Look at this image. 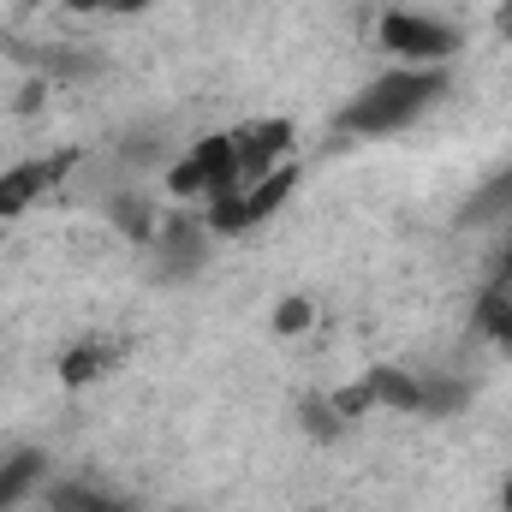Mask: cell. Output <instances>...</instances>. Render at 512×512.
<instances>
[{"label":"cell","mask_w":512,"mask_h":512,"mask_svg":"<svg viewBox=\"0 0 512 512\" xmlns=\"http://www.w3.org/2000/svg\"><path fill=\"white\" fill-rule=\"evenodd\" d=\"M441 90H447V72L441 66H387L382 78H370L340 108V131L346 137H387V131L411 126Z\"/></svg>","instance_id":"6da1fadb"},{"label":"cell","mask_w":512,"mask_h":512,"mask_svg":"<svg viewBox=\"0 0 512 512\" xmlns=\"http://www.w3.org/2000/svg\"><path fill=\"white\" fill-rule=\"evenodd\" d=\"M221 191H245L233 137H203L167 167V197H221Z\"/></svg>","instance_id":"7a4b0ae2"},{"label":"cell","mask_w":512,"mask_h":512,"mask_svg":"<svg viewBox=\"0 0 512 512\" xmlns=\"http://www.w3.org/2000/svg\"><path fill=\"white\" fill-rule=\"evenodd\" d=\"M382 48L399 54L405 66H435L459 48V30H447L441 18H423V12H382Z\"/></svg>","instance_id":"3957f363"},{"label":"cell","mask_w":512,"mask_h":512,"mask_svg":"<svg viewBox=\"0 0 512 512\" xmlns=\"http://www.w3.org/2000/svg\"><path fill=\"white\" fill-rule=\"evenodd\" d=\"M209 227H203V215H167L161 227H155V251H161V280H185V274H197L203 268V256H209Z\"/></svg>","instance_id":"277c9868"},{"label":"cell","mask_w":512,"mask_h":512,"mask_svg":"<svg viewBox=\"0 0 512 512\" xmlns=\"http://www.w3.org/2000/svg\"><path fill=\"white\" fill-rule=\"evenodd\" d=\"M72 161H78V155L66 149V155H42V161H18V167H6V173H0V227L18 221V215L54 185V179H66Z\"/></svg>","instance_id":"5b68a950"},{"label":"cell","mask_w":512,"mask_h":512,"mask_svg":"<svg viewBox=\"0 0 512 512\" xmlns=\"http://www.w3.org/2000/svg\"><path fill=\"white\" fill-rule=\"evenodd\" d=\"M233 143H239V185H256L262 173H274V167L286 161L292 126H286V120H262V126L233 131Z\"/></svg>","instance_id":"8992f818"},{"label":"cell","mask_w":512,"mask_h":512,"mask_svg":"<svg viewBox=\"0 0 512 512\" xmlns=\"http://www.w3.org/2000/svg\"><path fill=\"white\" fill-rule=\"evenodd\" d=\"M114 358H120V346H108V340H78V346L60 352V382L66 387L102 382V376L114 370Z\"/></svg>","instance_id":"52a82bcc"},{"label":"cell","mask_w":512,"mask_h":512,"mask_svg":"<svg viewBox=\"0 0 512 512\" xmlns=\"http://www.w3.org/2000/svg\"><path fill=\"white\" fill-rule=\"evenodd\" d=\"M42 471H48V459L36 453V447H18V453H6L0 459V512H12L36 483H42Z\"/></svg>","instance_id":"ba28073f"},{"label":"cell","mask_w":512,"mask_h":512,"mask_svg":"<svg viewBox=\"0 0 512 512\" xmlns=\"http://www.w3.org/2000/svg\"><path fill=\"white\" fill-rule=\"evenodd\" d=\"M292 185H298V167L292 161H280L274 173H262L256 185H245V209H251V227H262L286 197H292Z\"/></svg>","instance_id":"9c48e42d"},{"label":"cell","mask_w":512,"mask_h":512,"mask_svg":"<svg viewBox=\"0 0 512 512\" xmlns=\"http://www.w3.org/2000/svg\"><path fill=\"white\" fill-rule=\"evenodd\" d=\"M370 393H376V405H387V411H423V382L411 370H393V364L370 370Z\"/></svg>","instance_id":"30bf717a"},{"label":"cell","mask_w":512,"mask_h":512,"mask_svg":"<svg viewBox=\"0 0 512 512\" xmlns=\"http://www.w3.org/2000/svg\"><path fill=\"white\" fill-rule=\"evenodd\" d=\"M203 227L233 239V233H251V209H245V191H221V197H203Z\"/></svg>","instance_id":"8fae6325"},{"label":"cell","mask_w":512,"mask_h":512,"mask_svg":"<svg viewBox=\"0 0 512 512\" xmlns=\"http://www.w3.org/2000/svg\"><path fill=\"white\" fill-rule=\"evenodd\" d=\"M298 423H304V435H310V441H340V435H346V417L334 411V399H328V393H304Z\"/></svg>","instance_id":"7c38bea8"},{"label":"cell","mask_w":512,"mask_h":512,"mask_svg":"<svg viewBox=\"0 0 512 512\" xmlns=\"http://www.w3.org/2000/svg\"><path fill=\"white\" fill-rule=\"evenodd\" d=\"M48 507L54 512H131L126 501H114V495H102V489H90V483H60V489L48 495Z\"/></svg>","instance_id":"4fadbf2b"},{"label":"cell","mask_w":512,"mask_h":512,"mask_svg":"<svg viewBox=\"0 0 512 512\" xmlns=\"http://www.w3.org/2000/svg\"><path fill=\"white\" fill-rule=\"evenodd\" d=\"M108 215H114V227H120L126 239H137V245H149V239H155V227H161V221L149 215V203H143V197H114V209H108Z\"/></svg>","instance_id":"5bb4252c"},{"label":"cell","mask_w":512,"mask_h":512,"mask_svg":"<svg viewBox=\"0 0 512 512\" xmlns=\"http://www.w3.org/2000/svg\"><path fill=\"white\" fill-rule=\"evenodd\" d=\"M477 328H483L495 346L512 352V292H489V298L477 304Z\"/></svg>","instance_id":"9a60e30c"},{"label":"cell","mask_w":512,"mask_h":512,"mask_svg":"<svg viewBox=\"0 0 512 512\" xmlns=\"http://www.w3.org/2000/svg\"><path fill=\"white\" fill-rule=\"evenodd\" d=\"M310 322H316V304H310L304 292H292V298H280V304H274V334H286V340H292V334H304Z\"/></svg>","instance_id":"2e32d148"},{"label":"cell","mask_w":512,"mask_h":512,"mask_svg":"<svg viewBox=\"0 0 512 512\" xmlns=\"http://www.w3.org/2000/svg\"><path fill=\"white\" fill-rule=\"evenodd\" d=\"M471 405V387L459 376H441V382H423V411H465Z\"/></svg>","instance_id":"e0dca14e"},{"label":"cell","mask_w":512,"mask_h":512,"mask_svg":"<svg viewBox=\"0 0 512 512\" xmlns=\"http://www.w3.org/2000/svg\"><path fill=\"white\" fill-rule=\"evenodd\" d=\"M512 209V167L483 191V197H471V209H465V221H489V215H507Z\"/></svg>","instance_id":"ac0fdd59"},{"label":"cell","mask_w":512,"mask_h":512,"mask_svg":"<svg viewBox=\"0 0 512 512\" xmlns=\"http://www.w3.org/2000/svg\"><path fill=\"white\" fill-rule=\"evenodd\" d=\"M328 399H334V411H340L346 423H358L364 411H376V393H370V376H364V382H346V387H334Z\"/></svg>","instance_id":"d6986e66"},{"label":"cell","mask_w":512,"mask_h":512,"mask_svg":"<svg viewBox=\"0 0 512 512\" xmlns=\"http://www.w3.org/2000/svg\"><path fill=\"white\" fill-rule=\"evenodd\" d=\"M120 155H126L131 167H143V161L161 155V137H155V131H149V137H131V143H120Z\"/></svg>","instance_id":"ffe728a7"},{"label":"cell","mask_w":512,"mask_h":512,"mask_svg":"<svg viewBox=\"0 0 512 512\" xmlns=\"http://www.w3.org/2000/svg\"><path fill=\"white\" fill-rule=\"evenodd\" d=\"M72 12H137L143 0H66Z\"/></svg>","instance_id":"44dd1931"},{"label":"cell","mask_w":512,"mask_h":512,"mask_svg":"<svg viewBox=\"0 0 512 512\" xmlns=\"http://www.w3.org/2000/svg\"><path fill=\"white\" fill-rule=\"evenodd\" d=\"M42 96H48V84H42V78H30V84L18 90V114H36V108H42Z\"/></svg>","instance_id":"7402d4cb"},{"label":"cell","mask_w":512,"mask_h":512,"mask_svg":"<svg viewBox=\"0 0 512 512\" xmlns=\"http://www.w3.org/2000/svg\"><path fill=\"white\" fill-rule=\"evenodd\" d=\"M501 280L512 286V239H507V256H501Z\"/></svg>","instance_id":"603a6c76"},{"label":"cell","mask_w":512,"mask_h":512,"mask_svg":"<svg viewBox=\"0 0 512 512\" xmlns=\"http://www.w3.org/2000/svg\"><path fill=\"white\" fill-rule=\"evenodd\" d=\"M501 512H512V477L501 483Z\"/></svg>","instance_id":"cb8c5ba5"}]
</instances>
